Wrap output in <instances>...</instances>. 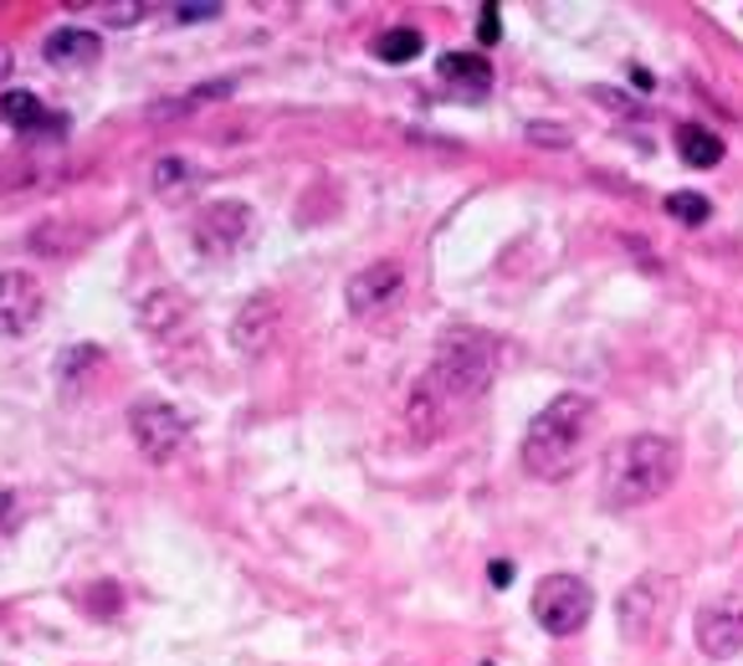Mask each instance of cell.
<instances>
[{"label":"cell","instance_id":"cell-1","mask_svg":"<svg viewBox=\"0 0 743 666\" xmlns=\"http://www.w3.org/2000/svg\"><path fill=\"white\" fill-rule=\"evenodd\" d=\"M492 374H498V343L477 328H457L446 334L436 349L431 370L411 390V426H451L457 415H467L477 400L488 395Z\"/></svg>","mask_w":743,"mask_h":666},{"label":"cell","instance_id":"cell-2","mask_svg":"<svg viewBox=\"0 0 743 666\" xmlns=\"http://www.w3.org/2000/svg\"><path fill=\"white\" fill-rule=\"evenodd\" d=\"M682 472V446L662 436V430H641V436H625L605 451L600 461V503L610 513H631V507L656 503L662 492H671Z\"/></svg>","mask_w":743,"mask_h":666},{"label":"cell","instance_id":"cell-3","mask_svg":"<svg viewBox=\"0 0 743 666\" xmlns=\"http://www.w3.org/2000/svg\"><path fill=\"white\" fill-rule=\"evenodd\" d=\"M594 430H600V405H594L590 395H580V390L554 395L549 405L528 421V430H523V467H528V477H538V482H565L584 461Z\"/></svg>","mask_w":743,"mask_h":666},{"label":"cell","instance_id":"cell-4","mask_svg":"<svg viewBox=\"0 0 743 666\" xmlns=\"http://www.w3.org/2000/svg\"><path fill=\"white\" fill-rule=\"evenodd\" d=\"M671 610H677V579L671 575H641L631 579L621 590V600H615V621H621V631L631 641H656L662 631H667Z\"/></svg>","mask_w":743,"mask_h":666},{"label":"cell","instance_id":"cell-5","mask_svg":"<svg viewBox=\"0 0 743 666\" xmlns=\"http://www.w3.org/2000/svg\"><path fill=\"white\" fill-rule=\"evenodd\" d=\"M594 615V590L580 575H549L538 579L534 590V621L549 631V636H575L584 631Z\"/></svg>","mask_w":743,"mask_h":666},{"label":"cell","instance_id":"cell-6","mask_svg":"<svg viewBox=\"0 0 743 666\" xmlns=\"http://www.w3.org/2000/svg\"><path fill=\"white\" fill-rule=\"evenodd\" d=\"M252 206L247 200H210L200 216H195L190 237H195V252L206 256H237L247 241H252Z\"/></svg>","mask_w":743,"mask_h":666},{"label":"cell","instance_id":"cell-7","mask_svg":"<svg viewBox=\"0 0 743 666\" xmlns=\"http://www.w3.org/2000/svg\"><path fill=\"white\" fill-rule=\"evenodd\" d=\"M405 303V266L401 262H374L349 277V313L359 324H380Z\"/></svg>","mask_w":743,"mask_h":666},{"label":"cell","instance_id":"cell-8","mask_svg":"<svg viewBox=\"0 0 743 666\" xmlns=\"http://www.w3.org/2000/svg\"><path fill=\"white\" fill-rule=\"evenodd\" d=\"M129 430H134L139 451H144L154 467L179 457V446H185V436H190L185 415H179L175 405H164V400H139L134 411H129Z\"/></svg>","mask_w":743,"mask_h":666},{"label":"cell","instance_id":"cell-9","mask_svg":"<svg viewBox=\"0 0 743 666\" xmlns=\"http://www.w3.org/2000/svg\"><path fill=\"white\" fill-rule=\"evenodd\" d=\"M702 656L713 662H733L743 652V600L739 594H723V600H708L698 610V631H692Z\"/></svg>","mask_w":743,"mask_h":666},{"label":"cell","instance_id":"cell-10","mask_svg":"<svg viewBox=\"0 0 743 666\" xmlns=\"http://www.w3.org/2000/svg\"><path fill=\"white\" fill-rule=\"evenodd\" d=\"M42 282L31 272H0V339H15L26 334L36 318H42Z\"/></svg>","mask_w":743,"mask_h":666},{"label":"cell","instance_id":"cell-11","mask_svg":"<svg viewBox=\"0 0 743 666\" xmlns=\"http://www.w3.org/2000/svg\"><path fill=\"white\" fill-rule=\"evenodd\" d=\"M436 73H441V83H451L457 98H467V103L488 98V88H492V62L477 57V52H446V57L436 62Z\"/></svg>","mask_w":743,"mask_h":666},{"label":"cell","instance_id":"cell-12","mask_svg":"<svg viewBox=\"0 0 743 666\" xmlns=\"http://www.w3.org/2000/svg\"><path fill=\"white\" fill-rule=\"evenodd\" d=\"M0 119L11 123L15 133H62V119H52V113H46L42 108V98H36V92H26V88H15V92H6V98H0Z\"/></svg>","mask_w":743,"mask_h":666},{"label":"cell","instance_id":"cell-13","mask_svg":"<svg viewBox=\"0 0 743 666\" xmlns=\"http://www.w3.org/2000/svg\"><path fill=\"white\" fill-rule=\"evenodd\" d=\"M677 154H682L687 170H713L723 160V139L713 129H702V123H682L677 129Z\"/></svg>","mask_w":743,"mask_h":666},{"label":"cell","instance_id":"cell-14","mask_svg":"<svg viewBox=\"0 0 743 666\" xmlns=\"http://www.w3.org/2000/svg\"><path fill=\"white\" fill-rule=\"evenodd\" d=\"M98 57V36L83 26H62L46 36V62H57V67H77V62H92Z\"/></svg>","mask_w":743,"mask_h":666},{"label":"cell","instance_id":"cell-15","mask_svg":"<svg viewBox=\"0 0 743 666\" xmlns=\"http://www.w3.org/2000/svg\"><path fill=\"white\" fill-rule=\"evenodd\" d=\"M226 92H231V77H221V83H200V88H190L185 98H175V103H154V108H149V119H154V123H160V119H185V113L216 103V98H226Z\"/></svg>","mask_w":743,"mask_h":666},{"label":"cell","instance_id":"cell-16","mask_svg":"<svg viewBox=\"0 0 743 666\" xmlns=\"http://www.w3.org/2000/svg\"><path fill=\"white\" fill-rule=\"evenodd\" d=\"M195 164H185V160H160L154 164V195L160 200H185V195L195 190Z\"/></svg>","mask_w":743,"mask_h":666},{"label":"cell","instance_id":"cell-17","mask_svg":"<svg viewBox=\"0 0 743 666\" xmlns=\"http://www.w3.org/2000/svg\"><path fill=\"white\" fill-rule=\"evenodd\" d=\"M420 46H426V36H420L416 26H390V31H380V42H374V57L380 62H411V57H420Z\"/></svg>","mask_w":743,"mask_h":666},{"label":"cell","instance_id":"cell-18","mask_svg":"<svg viewBox=\"0 0 743 666\" xmlns=\"http://www.w3.org/2000/svg\"><path fill=\"white\" fill-rule=\"evenodd\" d=\"M667 216L671 221H682V226H702L708 216H713V206H708V195H698V190H671Z\"/></svg>","mask_w":743,"mask_h":666},{"label":"cell","instance_id":"cell-19","mask_svg":"<svg viewBox=\"0 0 743 666\" xmlns=\"http://www.w3.org/2000/svg\"><path fill=\"white\" fill-rule=\"evenodd\" d=\"M477 15H482V21H477V42L492 46L498 36H503V11H498V6H482Z\"/></svg>","mask_w":743,"mask_h":666},{"label":"cell","instance_id":"cell-20","mask_svg":"<svg viewBox=\"0 0 743 666\" xmlns=\"http://www.w3.org/2000/svg\"><path fill=\"white\" fill-rule=\"evenodd\" d=\"M175 21H185V26H190V21H210V15H221V6H175Z\"/></svg>","mask_w":743,"mask_h":666},{"label":"cell","instance_id":"cell-21","mask_svg":"<svg viewBox=\"0 0 743 666\" xmlns=\"http://www.w3.org/2000/svg\"><path fill=\"white\" fill-rule=\"evenodd\" d=\"M108 11V21H113V26H123V21H139V15H144V6H103Z\"/></svg>","mask_w":743,"mask_h":666},{"label":"cell","instance_id":"cell-22","mask_svg":"<svg viewBox=\"0 0 743 666\" xmlns=\"http://www.w3.org/2000/svg\"><path fill=\"white\" fill-rule=\"evenodd\" d=\"M528 139H534V144L538 139H544V144H565V133L559 129H538V123H528Z\"/></svg>","mask_w":743,"mask_h":666},{"label":"cell","instance_id":"cell-23","mask_svg":"<svg viewBox=\"0 0 743 666\" xmlns=\"http://www.w3.org/2000/svg\"><path fill=\"white\" fill-rule=\"evenodd\" d=\"M488 575H492V585H507V579H513V564H492Z\"/></svg>","mask_w":743,"mask_h":666}]
</instances>
